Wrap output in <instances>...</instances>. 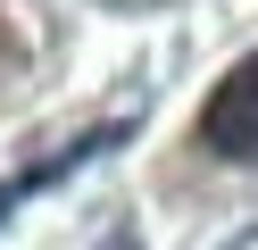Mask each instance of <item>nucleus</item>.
<instances>
[{
	"instance_id": "nucleus-1",
	"label": "nucleus",
	"mask_w": 258,
	"mask_h": 250,
	"mask_svg": "<svg viewBox=\"0 0 258 250\" xmlns=\"http://www.w3.org/2000/svg\"><path fill=\"white\" fill-rule=\"evenodd\" d=\"M200 150H217V159H233V167H258V50L233 59L225 83L208 92V109H200Z\"/></svg>"
}]
</instances>
